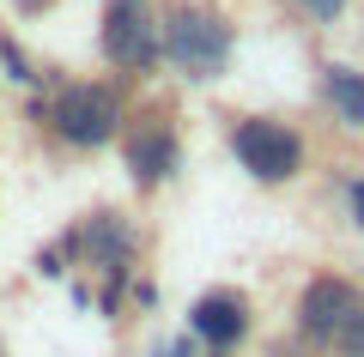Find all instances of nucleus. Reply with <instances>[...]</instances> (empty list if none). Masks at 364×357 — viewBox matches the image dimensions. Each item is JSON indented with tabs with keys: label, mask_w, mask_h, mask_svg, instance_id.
<instances>
[{
	"label": "nucleus",
	"mask_w": 364,
	"mask_h": 357,
	"mask_svg": "<svg viewBox=\"0 0 364 357\" xmlns=\"http://www.w3.org/2000/svg\"><path fill=\"white\" fill-rule=\"evenodd\" d=\"M43 121H49L55 145H67V152H109V145H122L134 109L116 79H67L49 91Z\"/></svg>",
	"instance_id": "obj_1"
},
{
	"label": "nucleus",
	"mask_w": 364,
	"mask_h": 357,
	"mask_svg": "<svg viewBox=\"0 0 364 357\" xmlns=\"http://www.w3.org/2000/svg\"><path fill=\"white\" fill-rule=\"evenodd\" d=\"M164 67H176L188 85H219L237 61V25L219 6H200V0H176L164 6Z\"/></svg>",
	"instance_id": "obj_2"
},
{
	"label": "nucleus",
	"mask_w": 364,
	"mask_h": 357,
	"mask_svg": "<svg viewBox=\"0 0 364 357\" xmlns=\"http://www.w3.org/2000/svg\"><path fill=\"white\" fill-rule=\"evenodd\" d=\"M231 158L249 182L286 188L310 164V140H304L298 121H279V115H237L231 121Z\"/></svg>",
	"instance_id": "obj_3"
},
{
	"label": "nucleus",
	"mask_w": 364,
	"mask_h": 357,
	"mask_svg": "<svg viewBox=\"0 0 364 357\" xmlns=\"http://www.w3.org/2000/svg\"><path fill=\"white\" fill-rule=\"evenodd\" d=\"M97 49H104V61L116 67V73L152 79L158 67H164V18H158L146 0H109Z\"/></svg>",
	"instance_id": "obj_4"
},
{
	"label": "nucleus",
	"mask_w": 364,
	"mask_h": 357,
	"mask_svg": "<svg viewBox=\"0 0 364 357\" xmlns=\"http://www.w3.org/2000/svg\"><path fill=\"white\" fill-rule=\"evenodd\" d=\"M61 248L67 260H79L85 273H134V255H140V230H134L128 212H109V206H97V212H85L73 230H61Z\"/></svg>",
	"instance_id": "obj_5"
},
{
	"label": "nucleus",
	"mask_w": 364,
	"mask_h": 357,
	"mask_svg": "<svg viewBox=\"0 0 364 357\" xmlns=\"http://www.w3.org/2000/svg\"><path fill=\"white\" fill-rule=\"evenodd\" d=\"M358 309H364V291L352 279L316 273L298 291V303H291V333H298L304 345H316V351H334V339L346 333V321L358 315Z\"/></svg>",
	"instance_id": "obj_6"
},
{
	"label": "nucleus",
	"mask_w": 364,
	"mask_h": 357,
	"mask_svg": "<svg viewBox=\"0 0 364 357\" xmlns=\"http://www.w3.org/2000/svg\"><path fill=\"white\" fill-rule=\"evenodd\" d=\"M122 164H128V182L140 194H158L182 170V133H176V121H170L164 109L134 115L128 133H122Z\"/></svg>",
	"instance_id": "obj_7"
},
{
	"label": "nucleus",
	"mask_w": 364,
	"mask_h": 357,
	"mask_svg": "<svg viewBox=\"0 0 364 357\" xmlns=\"http://www.w3.org/2000/svg\"><path fill=\"white\" fill-rule=\"evenodd\" d=\"M182 333H188L200 351H213V357H237V345L255 333V303H249V291H237V285H213V291H200L195 303H188Z\"/></svg>",
	"instance_id": "obj_8"
},
{
	"label": "nucleus",
	"mask_w": 364,
	"mask_h": 357,
	"mask_svg": "<svg viewBox=\"0 0 364 357\" xmlns=\"http://www.w3.org/2000/svg\"><path fill=\"white\" fill-rule=\"evenodd\" d=\"M322 103L346 133H364V67L352 61H328L322 67Z\"/></svg>",
	"instance_id": "obj_9"
},
{
	"label": "nucleus",
	"mask_w": 364,
	"mask_h": 357,
	"mask_svg": "<svg viewBox=\"0 0 364 357\" xmlns=\"http://www.w3.org/2000/svg\"><path fill=\"white\" fill-rule=\"evenodd\" d=\"M0 67H6V79H13V85H43V73H37V61H31L25 49H18L13 37H0Z\"/></svg>",
	"instance_id": "obj_10"
},
{
	"label": "nucleus",
	"mask_w": 364,
	"mask_h": 357,
	"mask_svg": "<svg viewBox=\"0 0 364 357\" xmlns=\"http://www.w3.org/2000/svg\"><path fill=\"white\" fill-rule=\"evenodd\" d=\"M346 6H352V0H291V13H298L304 25H340Z\"/></svg>",
	"instance_id": "obj_11"
},
{
	"label": "nucleus",
	"mask_w": 364,
	"mask_h": 357,
	"mask_svg": "<svg viewBox=\"0 0 364 357\" xmlns=\"http://www.w3.org/2000/svg\"><path fill=\"white\" fill-rule=\"evenodd\" d=\"M334 357H364V309L346 321V333L334 339Z\"/></svg>",
	"instance_id": "obj_12"
},
{
	"label": "nucleus",
	"mask_w": 364,
	"mask_h": 357,
	"mask_svg": "<svg viewBox=\"0 0 364 357\" xmlns=\"http://www.w3.org/2000/svg\"><path fill=\"white\" fill-rule=\"evenodd\" d=\"M346 224H352V230H364V176H352V182H346Z\"/></svg>",
	"instance_id": "obj_13"
},
{
	"label": "nucleus",
	"mask_w": 364,
	"mask_h": 357,
	"mask_svg": "<svg viewBox=\"0 0 364 357\" xmlns=\"http://www.w3.org/2000/svg\"><path fill=\"white\" fill-rule=\"evenodd\" d=\"M146 357H207V351H200V345L188 339V333H182V339H164V345H152Z\"/></svg>",
	"instance_id": "obj_14"
},
{
	"label": "nucleus",
	"mask_w": 364,
	"mask_h": 357,
	"mask_svg": "<svg viewBox=\"0 0 364 357\" xmlns=\"http://www.w3.org/2000/svg\"><path fill=\"white\" fill-rule=\"evenodd\" d=\"M55 0H18V13H49Z\"/></svg>",
	"instance_id": "obj_15"
},
{
	"label": "nucleus",
	"mask_w": 364,
	"mask_h": 357,
	"mask_svg": "<svg viewBox=\"0 0 364 357\" xmlns=\"http://www.w3.org/2000/svg\"><path fill=\"white\" fill-rule=\"evenodd\" d=\"M0 357H13V345H6V339H0Z\"/></svg>",
	"instance_id": "obj_16"
}]
</instances>
